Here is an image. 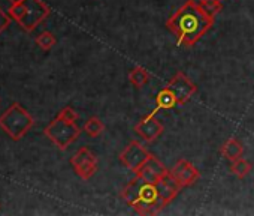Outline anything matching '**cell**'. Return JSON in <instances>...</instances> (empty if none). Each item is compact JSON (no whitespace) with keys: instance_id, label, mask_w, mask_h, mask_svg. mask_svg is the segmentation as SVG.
Segmentation results:
<instances>
[{"instance_id":"11","label":"cell","mask_w":254,"mask_h":216,"mask_svg":"<svg viewBox=\"0 0 254 216\" xmlns=\"http://www.w3.org/2000/svg\"><path fill=\"white\" fill-rule=\"evenodd\" d=\"M220 153L224 159L233 162L239 158H242L244 153V147L241 144V141H238L236 138H229L220 149Z\"/></svg>"},{"instance_id":"1","label":"cell","mask_w":254,"mask_h":216,"mask_svg":"<svg viewBox=\"0 0 254 216\" xmlns=\"http://www.w3.org/2000/svg\"><path fill=\"white\" fill-rule=\"evenodd\" d=\"M214 20L215 17L202 6L199 0H187L166 21V27L175 35L178 45L193 47L211 30Z\"/></svg>"},{"instance_id":"6","label":"cell","mask_w":254,"mask_h":216,"mask_svg":"<svg viewBox=\"0 0 254 216\" xmlns=\"http://www.w3.org/2000/svg\"><path fill=\"white\" fill-rule=\"evenodd\" d=\"M70 165L82 180H90L97 171V158L87 147H81L70 158Z\"/></svg>"},{"instance_id":"13","label":"cell","mask_w":254,"mask_h":216,"mask_svg":"<svg viewBox=\"0 0 254 216\" xmlns=\"http://www.w3.org/2000/svg\"><path fill=\"white\" fill-rule=\"evenodd\" d=\"M148 80H150V72H148L145 68H142V66L133 68V69L130 71V74H129V81H130V84H133L136 89L144 87V86L148 83Z\"/></svg>"},{"instance_id":"18","label":"cell","mask_w":254,"mask_h":216,"mask_svg":"<svg viewBox=\"0 0 254 216\" xmlns=\"http://www.w3.org/2000/svg\"><path fill=\"white\" fill-rule=\"evenodd\" d=\"M11 17H9V14H6V12H3V9L0 8V35H2L9 26H11Z\"/></svg>"},{"instance_id":"20","label":"cell","mask_w":254,"mask_h":216,"mask_svg":"<svg viewBox=\"0 0 254 216\" xmlns=\"http://www.w3.org/2000/svg\"><path fill=\"white\" fill-rule=\"evenodd\" d=\"M218 2H223V0H218Z\"/></svg>"},{"instance_id":"4","label":"cell","mask_w":254,"mask_h":216,"mask_svg":"<svg viewBox=\"0 0 254 216\" xmlns=\"http://www.w3.org/2000/svg\"><path fill=\"white\" fill-rule=\"evenodd\" d=\"M26 12L18 21V24L26 32H33L44 20H47L51 14V9L42 2V0H24Z\"/></svg>"},{"instance_id":"16","label":"cell","mask_w":254,"mask_h":216,"mask_svg":"<svg viewBox=\"0 0 254 216\" xmlns=\"http://www.w3.org/2000/svg\"><path fill=\"white\" fill-rule=\"evenodd\" d=\"M36 44L42 50L48 51V50H51L56 45V36L51 32H42L41 35L36 36Z\"/></svg>"},{"instance_id":"12","label":"cell","mask_w":254,"mask_h":216,"mask_svg":"<svg viewBox=\"0 0 254 216\" xmlns=\"http://www.w3.org/2000/svg\"><path fill=\"white\" fill-rule=\"evenodd\" d=\"M175 105H178L175 93L168 86H165L156 96V107L159 110H171Z\"/></svg>"},{"instance_id":"10","label":"cell","mask_w":254,"mask_h":216,"mask_svg":"<svg viewBox=\"0 0 254 216\" xmlns=\"http://www.w3.org/2000/svg\"><path fill=\"white\" fill-rule=\"evenodd\" d=\"M169 173L177 179V182H178L183 188L193 186V185L200 179V171H199L193 164H190V162L186 161V159L177 161L175 165L169 170Z\"/></svg>"},{"instance_id":"15","label":"cell","mask_w":254,"mask_h":216,"mask_svg":"<svg viewBox=\"0 0 254 216\" xmlns=\"http://www.w3.org/2000/svg\"><path fill=\"white\" fill-rule=\"evenodd\" d=\"M250 171H251V164L244 158H239V159L233 161L232 165H230V173L233 176H236L238 179L247 177L250 174Z\"/></svg>"},{"instance_id":"2","label":"cell","mask_w":254,"mask_h":216,"mask_svg":"<svg viewBox=\"0 0 254 216\" xmlns=\"http://www.w3.org/2000/svg\"><path fill=\"white\" fill-rule=\"evenodd\" d=\"M33 125H35V119L18 102H14L8 110L0 116V128L15 141H20L33 128Z\"/></svg>"},{"instance_id":"7","label":"cell","mask_w":254,"mask_h":216,"mask_svg":"<svg viewBox=\"0 0 254 216\" xmlns=\"http://www.w3.org/2000/svg\"><path fill=\"white\" fill-rule=\"evenodd\" d=\"M160 110L156 107L154 111L151 114H148L147 117H144L142 120H139L135 126V132L138 134V137L141 140H144L145 143H153L156 141L165 131V126L162 125V122L156 117V114Z\"/></svg>"},{"instance_id":"5","label":"cell","mask_w":254,"mask_h":216,"mask_svg":"<svg viewBox=\"0 0 254 216\" xmlns=\"http://www.w3.org/2000/svg\"><path fill=\"white\" fill-rule=\"evenodd\" d=\"M150 152L136 140L130 141L129 146H126V149L120 153L118 159L121 162V165H124L127 170H130L133 173H136V170L150 158Z\"/></svg>"},{"instance_id":"9","label":"cell","mask_w":254,"mask_h":216,"mask_svg":"<svg viewBox=\"0 0 254 216\" xmlns=\"http://www.w3.org/2000/svg\"><path fill=\"white\" fill-rule=\"evenodd\" d=\"M139 179L148 183H159L166 174H169V170L154 156L150 155V158L136 170L135 173Z\"/></svg>"},{"instance_id":"3","label":"cell","mask_w":254,"mask_h":216,"mask_svg":"<svg viewBox=\"0 0 254 216\" xmlns=\"http://www.w3.org/2000/svg\"><path fill=\"white\" fill-rule=\"evenodd\" d=\"M44 134L56 144L60 150H67L70 144H73L81 135V128L76 122H67L62 117H56L44 131Z\"/></svg>"},{"instance_id":"14","label":"cell","mask_w":254,"mask_h":216,"mask_svg":"<svg viewBox=\"0 0 254 216\" xmlns=\"http://www.w3.org/2000/svg\"><path fill=\"white\" fill-rule=\"evenodd\" d=\"M82 131H84L88 137L96 138V137H99V135L103 134V131H105V123H103L99 117H90V119L85 122Z\"/></svg>"},{"instance_id":"17","label":"cell","mask_w":254,"mask_h":216,"mask_svg":"<svg viewBox=\"0 0 254 216\" xmlns=\"http://www.w3.org/2000/svg\"><path fill=\"white\" fill-rule=\"evenodd\" d=\"M59 117H62V119H64V120H67V122H76V120L79 119L78 113L73 110L72 107H64L63 110L59 113Z\"/></svg>"},{"instance_id":"19","label":"cell","mask_w":254,"mask_h":216,"mask_svg":"<svg viewBox=\"0 0 254 216\" xmlns=\"http://www.w3.org/2000/svg\"><path fill=\"white\" fill-rule=\"evenodd\" d=\"M9 2H11L12 5H17V3H21V2H24V0H9Z\"/></svg>"},{"instance_id":"8","label":"cell","mask_w":254,"mask_h":216,"mask_svg":"<svg viewBox=\"0 0 254 216\" xmlns=\"http://www.w3.org/2000/svg\"><path fill=\"white\" fill-rule=\"evenodd\" d=\"M168 87L175 93L178 105L187 104L193 98V95L197 92V86L181 71H178L171 78V81L168 83Z\"/></svg>"}]
</instances>
